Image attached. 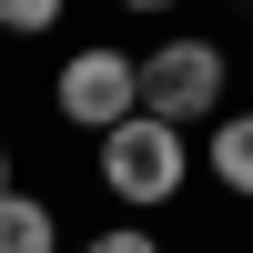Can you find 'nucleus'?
<instances>
[{
  "label": "nucleus",
  "mask_w": 253,
  "mask_h": 253,
  "mask_svg": "<svg viewBox=\"0 0 253 253\" xmlns=\"http://www.w3.org/2000/svg\"><path fill=\"white\" fill-rule=\"evenodd\" d=\"M233 51H223L213 31H162L152 51H132V112L162 122V132H213L223 112H233Z\"/></svg>",
  "instance_id": "obj_1"
},
{
  "label": "nucleus",
  "mask_w": 253,
  "mask_h": 253,
  "mask_svg": "<svg viewBox=\"0 0 253 253\" xmlns=\"http://www.w3.org/2000/svg\"><path fill=\"white\" fill-rule=\"evenodd\" d=\"M91 182H101V203H112V223H152V213H172V203L193 193V142L132 112V122H112V132L91 142Z\"/></svg>",
  "instance_id": "obj_2"
},
{
  "label": "nucleus",
  "mask_w": 253,
  "mask_h": 253,
  "mask_svg": "<svg viewBox=\"0 0 253 253\" xmlns=\"http://www.w3.org/2000/svg\"><path fill=\"white\" fill-rule=\"evenodd\" d=\"M41 101L81 142H101L112 122H132V41H71L51 61V81H41Z\"/></svg>",
  "instance_id": "obj_3"
},
{
  "label": "nucleus",
  "mask_w": 253,
  "mask_h": 253,
  "mask_svg": "<svg viewBox=\"0 0 253 253\" xmlns=\"http://www.w3.org/2000/svg\"><path fill=\"white\" fill-rule=\"evenodd\" d=\"M0 253H71V223H61L51 193H0Z\"/></svg>",
  "instance_id": "obj_4"
},
{
  "label": "nucleus",
  "mask_w": 253,
  "mask_h": 253,
  "mask_svg": "<svg viewBox=\"0 0 253 253\" xmlns=\"http://www.w3.org/2000/svg\"><path fill=\"white\" fill-rule=\"evenodd\" d=\"M213 193H233V203H253V101H233V112L213 122Z\"/></svg>",
  "instance_id": "obj_5"
},
{
  "label": "nucleus",
  "mask_w": 253,
  "mask_h": 253,
  "mask_svg": "<svg viewBox=\"0 0 253 253\" xmlns=\"http://www.w3.org/2000/svg\"><path fill=\"white\" fill-rule=\"evenodd\" d=\"M71 0H0V41H51Z\"/></svg>",
  "instance_id": "obj_6"
},
{
  "label": "nucleus",
  "mask_w": 253,
  "mask_h": 253,
  "mask_svg": "<svg viewBox=\"0 0 253 253\" xmlns=\"http://www.w3.org/2000/svg\"><path fill=\"white\" fill-rule=\"evenodd\" d=\"M71 253H172L152 223H101V233H71Z\"/></svg>",
  "instance_id": "obj_7"
},
{
  "label": "nucleus",
  "mask_w": 253,
  "mask_h": 253,
  "mask_svg": "<svg viewBox=\"0 0 253 253\" xmlns=\"http://www.w3.org/2000/svg\"><path fill=\"white\" fill-rule=\"evenodd\" d=\"M10 182H20V172H10V132H0V193H10Z\"/></svg>",
  "instance_id": "obj_8"
}]
</instances>
